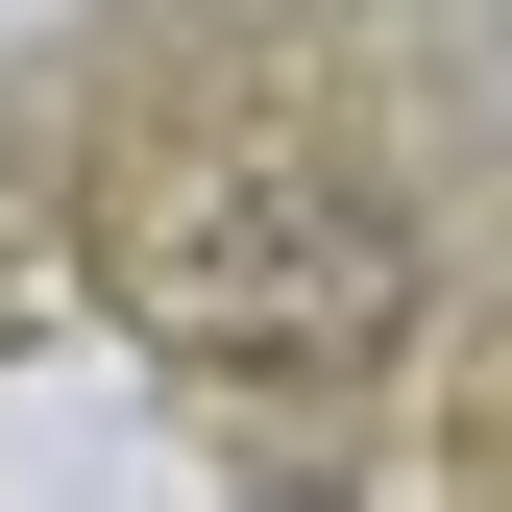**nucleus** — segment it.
<instances>
[{"instance_id":"f257e3e1","label":"nucleus","mask_w":512,"mask_h":512,"mask_svg":"<svg viewBox=\"0 0 512 512\" xmlns=\"http://www.w3.org/2000/svg\"><path fill=\"white\" fill-rule=\"evenodd\" d=\"M122 269H147L171 317H196V342H269V366H293V342H342V317L391 293V220H366L342 171H269L244 220H220V196H171V220H122Z\"/></svg>"}]
</instances>
